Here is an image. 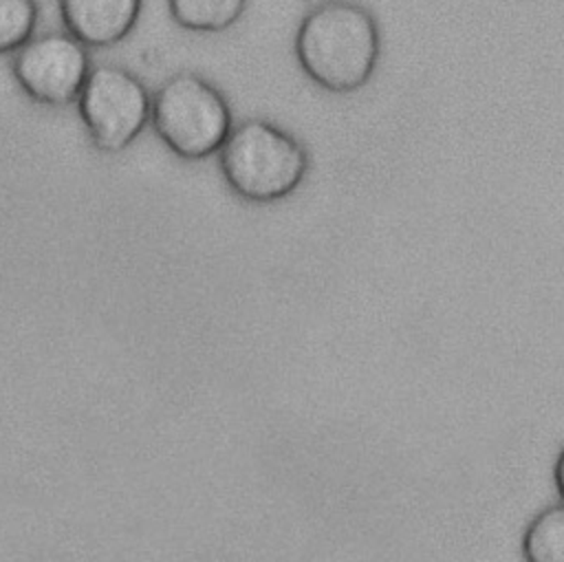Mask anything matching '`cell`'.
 <instances>
[{"instance_id": "3957f363", "label": "cell", "mask_w": 564, "mask_h": 562, "mask_svg": "<svg viewBox=\"0 0 564 562\" xmlns=\"http://www.w3.org/2000/svg\"><path fill=\"white\" fill-rule=\"evenodd\" d=\"M150 121L163 145L183 161H203L227 139L234 115L223 90L194 71L170 75L152 95Z\"/></svg>"}, {"instance_id": "ba28073f", "label": "cell", "mask_w": 564, "mask_h": 562, "mask_svg": "<svg viewBox=\"0 0 564 562\" xmlns=\"http://www.w3.org/2000/svg\"><path fill=\"white\" fill-rule=\"evenodd\" d=\"M522 555L527 562H564V507L542 509L522 536Z\"/></svg>"}, {"instance_id": "7a4b0ae2", "label": "cell", "mask_w": 564, "mask_h": 562, "mask_svg": "<svg viewBox=\"0 0 564 562\" xmlns=\"http://www.w3.org/2000/svg\"><path fill=\"white\" fill-rule=\"evenodd\" d=\"M216 154L225 183L247 203L262 205L291 196L308 172L304 143L262 117L231 126Z\"/></svg>"}, {"instance_id": "8992f818", "label": "cell", "mask_w": 564, "mask_h": 562, "mask_svg": "<svg viewBox=\"0 0 564 562\" xmlns=\"http://www.w3.org/2000/svg\"><path fill=\"white\" fill-rule=\"evenodd\" d=\"M64 29L88 48H108L137 29L143 0H57Z\"/></svg>"}, {"instance_id": "5b68a950", "label": "cell", "mask_w": 564, "mask_h": 562, "mask_svg": "<svg viewBox=\"0 0 564 562\" xmlns=\"http://www.w3.org/2000/svg\"><path fill=\"white\" fill-rule=\"evenodd\" d=\"M93 62L88 46L68 31L31 35L13 51V77L37 104L64 108L75 104Z\"/></svg>"}, {"instance_id": "277c9868", "label": "cell", "mask_w": 564, "mask_h": 562, "mask_svg": "<svg viewBox=\"0 0 564 562\" xmlns=\"http://www.w3.org/2000/svg\"><path fill=\"white\" fill-rule=\"evenodd\" d=\"M75 104L90 143L99 152L115 154L145 130L152 95L130 68L97 64L90 66Z\"/></svg>"}, {"instance_id": "30bf717a", "label": "cell", "mask_w": 564, "mask_h": 562, "mask_svg": "<svg viewBox=\"0 0 564 562\" xmlns=\"http://www.w3.org/2000/svg\"><path fill=\"white\" fill-rule=\"evenodd\" d=\"M311 7H317V4H324V2H330V0H306Z\"/></svg>"}, {"instance_id": "6da1fadb", "label": "cell", "mask_w": 564, "mask_h": 562, "mask_svg": "<svg viewBox=\"0 0 564 562\" xmlns=\"http://www.w3.org/2000/svg\"><path fill=\"white\" fill-rule=\"evenodd\" d=\"M293 48L302 73L315 86L348 95L372 79L381 53V31L368 7L330 0L313 7L300 20Z\"/></svg>"}, {"instance_id": "52a82bcc", "label": "cell", "mask_w": 564, "mask_h": 562, "mask_svg": "<svg viewBox=\"0 0 564 562\" xmlns=\"http://www.w3.org/2000/svg\"><path fill=\"white\" fill-rule=\"evenodd\" d=\"M172 20L192 33H220L240 22L249 0H165Z\"/></svg>"}, {"instance_id": "9c48e42d", "label": "cell", "mask_w": 564, "mask_h": 562, "mask_svg": "<svg viewBox=\"0 0 564 562\" xmlns=\"http://www.w3.org/2000/svg\"><path fill=\"white\" fill-rule=\"evenodd\" d=\"M37 0H0V55L22 46L37 26Z\"/></svg>"}]
</instances>
